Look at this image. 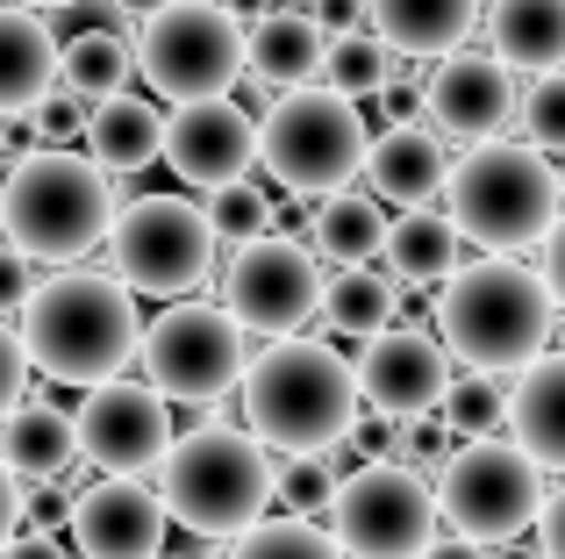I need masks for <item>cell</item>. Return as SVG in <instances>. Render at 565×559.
I'll list each match as a JSON object with an SVG mask.
<instances>
[{"mask_svg": "<svg viewBox=\"0 0 565 559\" xmlns=\"http://www.w3.org/2000/svg\"><path fill=\"white\" fill-rule=\"evenodd\" d=\"M380 252H386V280H401V287H437V280L458 266V230L423 201V209H408L401 223H386Z\"/></svg>", "mask_w": 565, "mask_h": 559, "instance_id": "4316f807", "label": "cell"}, {"mask_svg": "<svg viewBox=\"0 0 565 559\" xmlns=\"http://www.w3.org/2000/svg\"><path fill=\"white\" fill-rule=\"evenodd\" d=\"M552 330H558V302L544 287V273H530L509 252H487L437 280V345L458 366L515 373L552 345Z\"/></svg>", "mask_w": 565, "mask_h": 559, "instance_id": "6da1fadb", "label": "cell"}, {"mask_svg": "<svg viewBox=\"0 0 565 559\" xmlns=\"http://www.w3.org/2000/svg\"><path fill=\"white\" fill-rule=\"evenodd\" d=\"M558 209H565V172L537 144L480 137L444 172V223L458 230V244H480V252H530V244H544Z\"/></svg>", "mask_w": 565, "mask_h": 559, "instance_id": "277c9868", "label": "cell"}, {"mask_svg": "<svg viewBox=\"0 0 565 559\" xmlns=\"http://www.w3.org/2000/svg\"><path fill=\"white\" fill-rule=\"evenodd\" d=\"M151 474L166 524H180L193 538H236L244 524L273 509V452L230 423H193L186 437L166 445Z\"/></svg>", "mask_w": 565, "mask_h": 559, "instance_id": "8992f818", "label": "cell"}, {"mask_svg": "<svg viewBox=\"0 0 565 559\" xmlns=\"http://www.w3.org/2000/svg\"><path fill=\"white\" fill-rule=\"evenodd\" d=\"M322 22L308 8H258V22H244V72L258 80V94H287V86H308L322 65Z\"/></svg>", "mask_w": 565, "mask_h": 559, "instance_id": "44dd1931", "label": "cell"}, {"mask_svg": "<svg viewBox=\"0 0 565 559\" xmlns=\"http://www.w3.org/2000/svg\"><path fill=\"white\" fill-rule=\"evenodd\" d=\"M0 559H72V552H65V538H57V531H36V524H29V531H8Z\"/></svg>", "mask_w": 565, "mask_h": 559, "instance_id": "60d3db41", "label": "cell"}, {"mask_svg": "<svg viewBox=\"0 0 565 559\" xmlns=\"http://www.w3.org/2000/svg\"><path fill=\"white\" fill-rule=\"evenodd\" d=\"M265 8H308V0H265Z\"/></svg>", "mask_w": 565, "mask_h": 559, "instance_id": "681fc988", "label": "cell"}, {"mask_svg": "<svg viewBox=\"0 0 565 559\" xmlns=\"http://www.w3.org/2000/svg\"><path fill=\"white\" fill-rule=\"evenodd\" d=\"M537 552L544 559H565V488H552L537 503Z\"/></svg>", "mask_w": 565, "mask_h": 559, "instance_id": "ab89813d", "label": "cell"}, {"mask_svg": "<svg viewBox=\"0 0 565 559\" xmlns=\"http://www.w3.org/2000/svg\"><path fill=\"white\" fill-rule=\"evenodd\" d=\"M236 402H244V431L265 452H330L359 416V380L330 345L287 330L258 359H244Z\"/></svg>", "mask_w": 565, "mask_h": 559, "instance_id": "7a4b0ae2", "label": "cell"}, {"mask_svg": "<svg viewBox=\"0 0 565 559\" xmlns=\"http://www.w3.org/2000/svg\"><path fill=\"white\" fill-rule=\"evenodd\" d=\"M137 57H129V36L115 29H79L72 43H57V86L72 101H100V94H122Z\"/></svg>", "mask_w": 565, "mask_h": 559, "instance_id": "f546056e", "label": "cell"}, {"mask_svg": "<svg viewBox=\"0 0 565 559\" xmlns=\"http://www.w3.org/2000/svg\"><path fill=\"white\" fill-rule=\"evenodd\" d=\"M437 409H444V431H451V437H494L501 431V409H509V388H501V373L466 366V373L444 380Z\"/></svg>", "mask_w": 565, "mask_h": 559, "instance_id": "1f68e13d", "label": "cell"}, {"mask_svg": "<svg viewBox=\"0 0 565 559\" xmlns=\"http://www.w3.org/2000/svg\"><path fill=\"white\" fill-rule=\"evenodd\" d=\"M308 14L322 22V36H344V29H365V0H308Z\"/></svg>", "mask_w": 565, "mask_h": 559, "instance_id": "b9f144b4", "label": "cell"}, {"mask_svg": "<svg viewBox=\"0 0 565 559\" xmlns=\"http://www.w3.org/2000/svg\"><path fill=\"white\" fill-rule=\"evenodd\" d=\"M79 115H86V101H72L65 86H51V94L29 108V123H36V144H72V137H79Z\"/></svg>", "mask_w": 565, "mask_h": 559, "instance_id": "8d00e7d4", "label": "cell"}, {"mask_svg": "<svg viewBox=\"0 0 565 559\" xmlns=\"http://www.w3.org/2000/svg\"><path fill=\"white\" fill-rule=\"evenodd\" d=\"M501 423H509V445L523 452L537 474H565V351L544 345L530 366H515Z\"/></svg>", "mask_w": 565, "mask_h": 559, "instance_id": "d6986e66", "label": "cell"}, {"mask_svg": "<svg viewBox=\"0 0 565 559\" xmlns=\"http://www.w3.org/2000/svg\"><path fill=\"white\" fill-rule=\"evenodd\" d=\"M394 72H401V51H386L373 29H344V36L322 43L316 80L337 86L344 101H365V94H386V86H394Z\"/></svg>", "mask_w": 565, "mask_h": 559, "instance_id": "4dcf8cb0", "label": "cell"}, {"mask_svg": "<svg viewBox=\"0 0 565 559\" xmlns=\"http://www.w3.org/2000/svg\"><path fill=\"white\" fill-rule=\"evenodd\" d=\"M72 460H79V431H72L65 409L14 402L8 416H0V466H8L14 481H57Z\"/></svg>", "mask_w": 565, "mask_h": 559, "instance_id": "484cf974", "label": "cell"}, {"mask_svg": "<svg viewBox=\"0 0 565 559\" xmlns=\"http://www.w3.org/2000/svg\"><path fill=\"white\" fill-rule=\"evenodd\" d=\"M316 294H322V259L308 252L301 238H244L222 273V308H230L244 330L265 337H287L316 316Z\"/></svg>", "mask_w": 565, "mask_h": 559, "instance_id": "4fadbf2b", "label": "cell"}, {"mask_svg": "<svg viewBox=\"0 0 565 559\" xmlns=\"http://www.w3.org/2000/svg\"><path fill=\"white\" fill-rule=\"evenodd\" d=\"M100 244H108V273L151 302H180L215 273V230L186 194H137L108 215Z\"/></svg>", "mask_w": 565, "mask_h": 559, "instance_id": "9c48e42d", "label": "cell"}, {"mask_svg": "<svg viewBox=\"0 0 565 559\" xmlns=\"http://www.w3.org/2000/svg\"><path fill=\"white\" fill-rule=\"evenodd\" d=\"M115 215V187L86 151L43 144V151L14 158L0 172V244L29 259V266H72L100 244Z\"/></svg>", "mask_w": 565, "mask_h": 559, "instance_id": "5b68a950", "label": "cell"}, {"mask_svg": "<svg viewBox=\"0 0 565 559\" xmlns=\"http://www.w3.org/2000/svg\"><path fill=\"white\" fill-rule=\"evenodd\" d=\"M22 388H29V351H22V337L8 330V316H0V416L22 402Z\"/></svg>", "mask_w": 565, "mask_h": 559, "instance_id": "74e56055", "label": "cell"}, {"mask_svg": "<svg viewBox=\"0 0 565 559\" xmlns=\"http://www.w3.org/2000/svg\"><path fill=\"white\" fill-rule=\"evenodd\" d=\"M487 51L509 72H552L565 65V0H494L480 8Z\"/></svg>", "mask_w": 565, "mask_h": 559, "instance_id": "d4e9b609", "label": "cell"}, {"mask_svg": "<svg viewBox=\"0 0 565 559\" xmlns=\"http://www.w3.org/2000/svg\"><path fill=\"white\" fill-rule=\"evenodd\" d=\"M14 524H22V481H14L8 466H0V546H8Z\"/></svg>", "mask_w": 565, "mask_h": 559, "instance_id": "bcb514c9", "label": "cell"}, {"mask_svg": "<svg viewBox=\"0 0 565 559\" xmlns=\"http://www.w3.org/2000/svg\"><path fill=\"white\" fill-rule=\"evenodd\" d=\"M365 29L401 57H444L480 29V0H365Z\"/></svg>", "mask_w": 565, "mask_h": 559, "instance_id": "cb8c5ba5", "label": "cell"}, {"mask_svg": "<svg viewBox=\"0 0 565 559\" xmlns=\"http://www.w3.org/2000/svg\"><path fill=\"white\" fill-rule=\"evenodd\" d=\"M158 559H166V552H158Z\"/></svg>", "mask_w": 565, "mask_h": 559, "instance_id": "f907efd6", "label": "cell"}, {"mask_svg": "<svg viewBox=\"0 0 565 559\" xmlns=\"http://www.w3.org/2000/svg\"><path fill=\"white\" fill-rule=\"evenodd\" d=\"M22 316V351L29 366H43L65 388H94V380L122 373L137 359V302L115 273H57L36 280L29 302L14 308Z\"/></svg>", "mask_w": 565, "mask_h": 559, "instance_id": "3957f363", "label": "cell"}, {"mask_svg": "<svg viewBox=\"0 0 565 559\" xmlns=\"http://www.w3.org/2000/svg\"><path fill=\"white\" fill-rule=\"evenodd\" d=\"M201 215H207V230H215V244H244V238H265V230H273V194L244 172V180L207 187Z\"/></svg>", "mask_w": 565, "mask_h": 559, "instance_id": "836d02e7", "label": "cell"}, {"mask_svg": "<svg viewBox=\"0 0 565 559\" xmlns=\"http://www.w3.org/2000/svg\"><path fill=\"white\" fill-rule=\"evenodd\" d=\"M72 431H79V452L94 460V474H151L158 460H166L172 445V402L151 388V380H94L79 402V416H72Z\"/></svg>", "mask_w": 565, "mask_h": 559, "instance_id": "5bb4252c", "label": "cell"}, {"mask_svg": "<svg viewBox=\"0 0 565 559\" xmlns=\"http://www.w3.org/2000/svg\"><path fill=\"white\" fill-rule=\"evenodd\" d=\"M316 316H330V330L344 337H373L401 316V287L373 266H337V280H322L316 294Z\"/></svg>", "mask_w": 565, "mask_h": 559, "instance_id": "f1b7e54d", "label": "cell"}, {"mask_svg": "<svg viewBox=\"0 0 565 559\" xmlns=\"http://www.w3.org/2000/svg\"><path fill=\"white\" fill-rule=\"evenodd\" d=\"M330 538L351 559H415L437 538V488L415 460H365L330 488Z\"/></svg>", "mask_w": 565, "mask_h": 559, "instance_id": "30bf717a", "label": "cell"}, {"mask_svg": "<svg viewBox=\"0 0 565 559\" xmlns=\"http://www.w3.org/2000/svg\"><path fill=\"white\" fill-rule=\"evenodd\" d=\"M129 57L158 86V101L230 94L244 80V14L230 0H158L151 14H137Z\"/></svg>", "mask_w": 565, "mask_h": 559, "instance_id": "ba28073f", "label": "cell"}, {"mask_svg": "<svg viewBox=\"0 0 565 559\" xmlns=\"http://www.w3.org/2000/svg\"><path fill=\"white\" fill-rule=\"evenodd\" d=\"M65 524H72V546L86 559H158L166 552V509L129 474H108L94 488H79Z\"/></svg>", "mask_w": 565, "mask_h": 559, "instance_id": "ac0fdd59", "label": "cell"}, {"mask_svg": "<svg viewBox=\"0 0 565 559\" xmlns=\"http://www.w3.org/2000/svg\"><path fill=\"white\" fill-rule=\"evenodd\" d=\"M108 8H115V14H122V22H137V14H151V8H158V0H108Z\"/></svg>", "mask_w": 565, "mask_h": 559, "instance_id": "7dc6e473", "label": "cell"}, {"mask_svg": "<svg viewBox=\"0 0 565 559\" xmlns=\"http://www.w3.org/2000/svg\"><path fill=\"white\" fill-rule=\"evenodd\" d=\"M158 129H166V115H158V101H143V94H100V101H86V115H79V144H86V158H94L100 172H143L158 158Z\"/></svg>", "mask_w": 565, "mask_h": 559, "instance_id": "7402d4cb", "label": "cell"}, {"mask_svg": "<svg viewBox=\"0 0 565 559\" xmlns=\"http://www.w3.org/2000/svg\"><path fill=\"white\" fill-rule=\"evenodd\" d=\"M365 180H373V201H394V209H423V201L444 194V172H451V151L429 123H386L380 137H365Z\"/></svg>", "mask_w": 565, "mask_h": 559, "instance_id": "ffe728a7", "label": "cell"}, {"mask_svg": "<svg viewBox=\"0 0 565 559\" xmlns=\"http://www.w3.org/2000/svg\"><path fill=\"white\" fill-rule=\"evenodd\" d=\"M429 488H437V517L451 531L480 538V546L523 538L537 524V503H544V474L515 445H501V437H466L458 452H444Z\"/></svg>", "mask_w": 565, "mask_h": 559, "instance_id": "7c38bea8", "label": "cell"}, {"mask_svg": "<svg viewBox=\"0 0 565 559\" xmlns=\"http://www.w3.org/2000/svg\"><path fill=\"white\" fill-rule=\"evenodd\" d=\"M230 559H344L330 531H316L308 517H258L236 531Z\"/></svg>", "mask_w": 565, "mask_h": 559, "instance_id": "d6a6232c", "label": "cell"}, {"mask_svg": "<svg viewBox=\"0 0 565 559\" xmlns=\"http://www.w3.org/2000/svg\"><path fill=\"white\" fill-rule=\"evenodd\" d=\"M137 359H143V380H151L166 402H186V409H207L222 394H236V373H244L250 345H244V323L215 302H172L151 330H137Z\"/></svg>", "mask_w": 565, "mask_h": 559, "instance_id": "8fae6325", "label": "cell"}, {"mask_svg": "<svg viewBox=\"0 0 565 559\" xmlns=\"http://www.w3.org/2000/svg\"><path fill=\"white\" fill-rule=\"evenodd\" d=\"M308 252L330 259V266H365V259H380V238H386V209L373 194H351V187H337V194H316V223H308Z\"/></svg>", "mask_w": 565, "mask_h": 559, "instance_id": "83f0119b", "label": "cell"}, {"mask_svg": "<svg viewBox=\"0 0 565 559\" xmlns=\"http://www.w3.org/2000/svg\"><path fill=\"white\" fill-rule=\"evenodd\" d=\"M415 559H494V552H487V546H480V538H466V531H451V538H429V546H423V552H415Z\"/></svg>", "mask_w": 565, "mask_h": 559, "instance_id": "f6af8a7d", "label": "cell"}, {"mask_svg": "<svg viewBox=\"0 0 565 559\" xmlns=\"http://www.w3.org/2000/svg\"><path fill=\"white\" fill-rule=\"evenodd\" d=\"M65 509H72V503H65L57 488H43V495H29V488H22V517L36 524V531H51V524H65Z\"/></svg>", "mask_w": 565, "mask_h": 559, "instance_id": "ee69618b", "label": "cell"}, {"mask_svg": "<svg viewBox=\"0 0 565 559\" xmlns=\"http://www.w3.org/2000/svg\"><path fill=\"white\" fill-rule=\"evenodd\" d=\"M423 115L437 137H458V144H480V137H501L515 123V72L501 65L494 51H444L429 57L423 72Z\"/></svg>", "mask_w": 565, "mask_h": 559, "instance_id": "2e32d148", "label": "cell"}, {"mask_svg": "<svg viewBox=\"0 0 565 559\" xmlns=\"http://www.w3.org/2000/svg\"><path fill=\"white\" fill-rule=\"evenodd\" d=\"M515 123H523V144L565 166V65L530 72V94H515Z\"/></svg>", "mask_w": 565, "mask_h": 559, "instance_id": "e575fe53", "label": "cell"}, {"mask_svg": "<svg viewBox=\"0 0 565 559\" xmlns=\"http://www.w3.org/2000/svg\"><path fill=\"white\" fill-rule=\"evenodd\" d=\"M57 86V36L36 8L8 0L0 8V123L29 115Z\"/></svg>", "mask_w": 565, "mask_h": 559, "instance_id": "603a6c76", "label": "cell"}, {"mask_svg": "<svg viewBox=\"0 0 565 559\" xmlns=\"http://www.w3.org/2000/svg\"><path fill=\"white\" fill-rule=\"evenodd\" d=\"M29 287H36V266H29L14 244H0V316H14V308L29 302Z\"/></svg>", "mask_w": 565, "mask_h": 559, "instance_id": "f35d334b", "label": "cell"}, {"mask_svg": "<svg viewBox=\"0 0 565 559\" xmlns=\"http://www.w3.org/2000/svg\"><path fill=\"white\" fill-rule=\"evenodd\" d=\"M365 115L359 101H344L337 86L308 80V86H287V94H273V108H265L258 123V166L273 172L287 194H337V187L359 180L365 166Z\"/></svg>", "mask_w": 565, "mask_h": 559, "instance_id": "52a82bcc", "label": "cell"}, {"mask_svg": "<svg viewBox=\"0 0 565 559\" xmlns=\"http://www.w3.org/2000/svg\"><path fill=\"white\" fill-rule=\"evenodd\" d=\"M22 8H36V14H57V8H79V0H22Z\"/></svg>", "mask_w": 565, "mask_h": 559, "instance_id": "c3c4849f", "label": "cell"}, {"mask_svg": "<svg viewBox=\"0 0 565 559\" xmlns=\"http://www.w3.org/2000/svg\"><path fill=\"white\" fill-rule=\"evenodd\" d=\"M158 158L180 172L186 187H222L244 180L258 166V115L236 94H201V101H172L166 129H158Z\"/></svg>", "mask_w": 565, "mask_h": 559, "instance_id": "9a60e30c", "label": "cell"}, {"mask_svg": "<svg viewBox=\"0 0 565 559\" xmlns=\"http://www.w3.org/2000/svg\"><path fill=\"white\" fill-rule=\"evenodd\" d=\"M544 287H552V302L565 308V209H558V223L544 230Z\"/></svg>", "mask_w": 565, "mask_h": 559, "instance_id": "7bdbcfd3", "label": "cell"}, {"mask_svg": "<svg viewBox=\"0 0 565 559\" xmlns=\"http://www.w3.org/2000/svg\"><path fill=\"white\" fill-rule=\"evenodd\" d=\"M330 488H337L330 452H279V466H273V495L294 509V517L322 509V503H330Z\"/></svg>", "mask_w": 565, "mask_h": 559, "instance_id": "d590c367", "label": "cell"}, {"mask_svg": "<svg viewBox=\"0 0 565 559\" xmlns=\"http://www.w3.org/2000/svg\"><path fill=\"white\" fill-rule=\"evenodd\" d=\"M351 380H359V402L380 409V416H429L444 380H451V351L429 330H394L386 323V330L365 337Z\"/></svg>", "mask_w": 565, "mask_h": 559, "instance_id": "e0dca14e", "label": "cell"}]
</instances>
